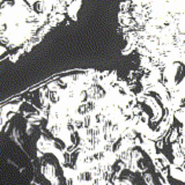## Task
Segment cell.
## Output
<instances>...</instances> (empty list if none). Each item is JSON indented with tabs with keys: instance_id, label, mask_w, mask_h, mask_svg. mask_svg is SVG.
<instances>
[{
	"instance_id": "obj_1",
	"label": "cell",
	"mask_w": 185,
	"mask_h": 185,
	"mask_svg": "<svg viewBox=\"0 0 185 185\" xmlns=\"http://www.w3.org/2000/svg\"><path fill=\"white\" fill-rule=\"evenodd\" d=\"M44 124L37 155H49L60 173L42 175L50 185H112L128 149L142 142L136 128V93L115 75L80 73L42 88ZM48 157V156H42Z\"/></svg>"
},
{
	"instance_id": "obj_2",
	"label": "cell",
	"mask_w": 185,
	"mask_h": 185,
	"mask_svg": "<svg viewBox=\"0 0 185 185\" xmlns=\"http://www.w3.org/2000/svg\"><path fill=\"white\" fill-rule=\"evenodd\" d=\"M146 115L142 141L164 185H185V76L142 86Z\"/></svg>"
},
{
	"instance_id": "obj_3",
	"label": "cell",
	"mask_w": 185,
	"mask_h": 185,
	"mask_svg": "<svg viewBox=\"0 0 185 185\" xmlns=\"http://www.w3.org/2000/svg\"><path fill=\"white\" fill-rule=\"evenodd\" d=\"M112 185H164L142 142L125 153Z\"/></svg>"
}]
</instances>
